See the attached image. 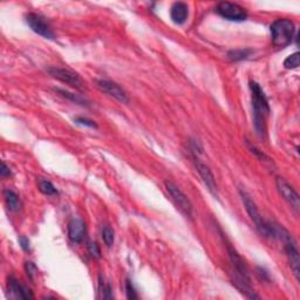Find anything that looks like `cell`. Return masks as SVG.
<instances>
[{
    "label": "cell",
    "mask_w": 300,
    "mask_h": 300,
    "mask_svg": "<svg viewBox=\"0 0 300 300\" xmlns=\"http://www.w3.org/2000/svg\"><path fill=\"white\" fill-rule=\"evenodd\" d=\"M251 97H252V108H254V124L259 136L265 134V120L267 115L270 114V106L267 97L264 90L260 88L257 82H250Z\"/></svg>",
    "instance_id": "obj_1"
},
{
    "label": "cell",
    "mask_w": 300,
    "mask_h": 300,
    "mask_svg": "<svg viewBox=\"0 0 300 300\" xmlns=\"http://www.w3.org/2000/svg\"><path fill=\"white\" fill-rule=\"evenodd\" d=\"M241 197L249 216H250L252 222L255 223V225L257 227L259 232L262 233L264 237H267V238L277 237V226L273 225V224H271L270 222H265V220L263 219V217L260 216V212L258 210L257 205H256L255 202L252 201L250 195L245 193V191H241Z\"/></svg>",
    "instance_id": "obj_2"
},
{
    "label": "cell",
    "mask_w": 300,
    "mask_h": 300,
    "mask_svg": "<svg viewBox=\"0 0 300 300\" xmlns=\"http://www.w3.org/2000/svg\"><path fill=\"white\" fill-rule=\"evenodd\" d=\"M295 27L288 19H278L271 25V37L276 47H286L293 40Z\"/></svg>",
    "instance_id": "obj_3"
},
{
    "label": "cell",
    "mask_w": 300,
    "mask_h": 300,
    "mask_svg": "<svg viewBox=\"0 0 300 300\" xmlns=\"http://www.w3.org/2000/svg\"><path fill=\"white\" fill-rule=\"evenodd\" d=\"M47 72H48V74L52 78L70 85L71 87H73V88H75L77 90L84 92V90L87 89V86H86V82L84 81V79L73 71L66 70V68L50 67L47 70Z\"/></svg>",
    "instance_id": "obj_4"
},
{
    "label": "cell",
    "mask_w": 300,
    "mask_h": 300,
    "mask_svg": "<svg viewBox=\"0 0 300 300\" xmlns=\"http://www.w3.org/2000/svg\"><path fill=\"white\" fill-rule=\"evenodd\" d=\"M164 186L168 194L170 195L172 202L177 205V208H178L186 216L193 217V204H191L189 198L184 195L183 191L181 190L176 184L170 182V181H165Z\"/></svg>",
    "instance_id": "obj_5"
},
{
    "label": "cell",
    "mask_w": 300,
    "mask_h": 300,
    "mask_svg": "<svg viewBox=\"0 0 300 300\" xmlns=\"http://www.w3.org/2000/svg\"><path fill=\"white\" fill-rule=\"evenodd\" d=\"M26 23L34 33L41 35V37L46 39H49V40L55 39V35H54V32L50 28L49 24L40 14L28 13L26 16Z\"/></svg>",
    "instance_id": "obj_6"
},
{
    "label": "cell",
    "mask_w": 300,
    "mask_h": 300,
    "mask_svg": "<svg viewBox=\"0 0 300 300\" xmlns=\"http://www.w3.org/2000/svg\"><path fill=\"white\" fill-rule=\"evenodd\" d=\"M216 12L224 19L231 21H244L248 18V13L243 7L233 3L223 2L217 5Z\"/></svg>",
    "instance_id": "obj_7"
},
{
    "label": "cell",
    "mask_w": 300,
    "mask_h": 300,
    "mask_svg": "<svg viewBox=\"0 0 300 300\" xmlns=\"http://www.w3.org/2000/svg\"><path fill=\"white\" fill-rule=\"evenodd\" d=\"M96 87L99 88L101 92L108 94V95L114 97L115 100L120 101L122 103H128L129 102V97L127 95V93L125 92L124 88H121L120 86L115 82L110 81V80H96Z\"/></svg>",
    "instance_id": "obj_8"
},
{
    "label": "cell",
    "mask_w": 300,
    "mask_h": 300,
    "mask_svg": "<svg viewBox=\"0 0 300 300\" xmlns=\"http://www.w3.org/2000/svg\"><path fill=\"white\" fill-rule=\"evenodd\" d=\"M277 188L284 200L298 212L300 208V201H299V195L297 194V191H295L293 188L286 182V181L281 178V177H278L277 178Z\"/></svg>",
    "instance_id": "obj_9"
},
{
    "label": "cell",
    "mask_w": 300,
    "mask_h": 300,
    "mask_svg": "<svg viewBox=\"0 0 300 300\" xmlns=\"http://www.w3.org/2000/svg\"><path fill=\"white\" fill-rule=\"evenodd\" d=\"M194 162H195V167H196V170L200 173V176L202 177V181H203L205 187L208 188V190L210 191L212 195H217V183L215 179V176L212 171L210 170V168L208 167L207 164L203 163L200 158H198L196 155H194Z\"/></svg>",
    "instance_id": "obj_10"
},
{
    "label": "cell",
    "mask_w": 300,
    "mask_h": 300,
    "mask_svg": "<svg viewBox=\"0 0 300 300\" xmlns=\"http://www.w3.org/2000/svg\"><path fill=\"white\" fill-rule=\"evenodd\" d=\"M7 288H9L11 297L17 299H33V294H32V291L30 288H28L26 285L21 283L20 280L16 279L14 277L9 278Z\"/></svg>",
    "instance_id": "obj_11"
},
{
    "label": "cell",
    "mask_w": 300,
    "mask_h": 300,
    "mask_svg": "<svg viewBox=\"0 0 300 300\" xmlns=\"http://www.w3.org/2000/svg\"><path fill=\"white\" fill-rule=\"evenodd\" d=\"M227 251H229V256H230L231 263H232V265L234 267V271H236L239 276L245 278L247 280L251 281L250 270H249L248 264L245 263V260L238 255V252L234 250L231 245H227Z\"/></svg>",
    "instance_id": "obj_12"
},
{
    "label": "cell",
    "mask_w": 300,
    "mask_h": 300,
    "mask_svg": "<svg viewBox=\"0 0 300 300\" xmlns=\"http://www.w3.org/2000/svg\"><path fill=\"white\" fill-rule=\"evenodd\" d=\"M86 234V224L80 218H72L68 223V237L73 243H81Z\"/></svg>",
    "instance_id": "obj_13"
},
{
    "label": "cell",
    "mask_w": 300,
    "mask_h": 300,
    "mask_svg": "<svg viewBox=\"0 0 300 300\" xmlns=\"http://www.w3.org/2000/svg\"><path fill=\"white\" fill-rule=\"evenodd\" d=\"M232 283L233 285H236V287L242 293L247 295L248 298L250 299H259V295L256 294V292L254 288L251 287L250 281L245 279L242 276H239L237 272H234L232 274Z\"/></svg>",
    "instance_id": "obj_14"
},
{
    "label": "cell",
    "mask_w": 300,
    "mask_h": 300,
    "mask_svg": "<svg viewBox=\"0 0 300 300\" xmlns=\"http://www.w3.org/2000/svg\"><path fill=\"white\" fill-rule=\"evenodd\" d=\"M188 6L184 3H175L171 6L170 17L175 24H183L188 19Z\"/></svg>",
    "instance_id": "obj_15"
},
{
    "label": "cell",
    "mask_w": 300,
    "mask_h": 300,
    "mask_svg": "<svg viewBox=\"0 0 300 300\" xmlns=\"http://www.w3.org/2000/svg\"><path fill=\"white\" fill-rule=\"evenodd\" d=\"M4 198H5L6 205L7 208L10 209V211L17 212L20 210L21 207H23V203H21L19 196H18L13 190H10V189L4 190Z\"/></svg>",
    "instance_id": "obj_16"
},
{
    "label": "cell",
    "mask_w": 300,
    "mask_h": 300,
    "mask_svg": "<svg viewBox=\"0 0 300 300\" xmlns=\"http://www.w3.org/2000/svg\"><path fill=\"white\" fill-rule=\"evenodd\" d=\"M55 90L60 94L61 96H64L65 99L72 101V102H74L77 104H80V106H86V107L89 106L88 100H87L86 97L82 96L81 94L71 93V92H67V90H65V89H55Z\"/></svg>",
    "instance_id": "obj_17"
},
{
    "label": "cell",
    "mask_w": 300,
    "mask_h": 300,
    "mask_svg": "<svg viewBox=\"0 0 300 300\" xmlns=\"http://www.w3.org/2000/svg\"><path fill=\"white\" fill-rule=\"evenodd\" d=\"M38 188L40 190V193L43 195H47V196H54V195H57L56 188L53 186V183L48 179H39L38 181Z\"/></svg>",
    "instance_id": "obj_18"
},
{
    "label": "cell",
    "mask_w": 300,
    "mask_h": 300,
    "mask_svg": "<svg viewBox=\"0 0 300 300\" xmlns=\"http://www.w3.org/2000/svg\"><path fill=\"white\" fill-rule=\"evenodd\" d=\"M252 53L251 49H234L227 54V57L232 61H242L248 59Z\"/></svg>",
    "instance_id": "obj_19"
},
{
    "label": "cell",
    "mask_w": 300,
    "mask_h": 300,
    "mask_svg": "<svg viewBox=\"0 0 300 300\" xmlns=\"http://www.w3.org/2000/svg\"><path fill=\"white\" fill-rule=\"evenodd\" d=\"M101 234H102V239L104 242V244H106V247H108V248L113 247L114 241H115L113 229H111L110 226L104 225L102 227V232H101Z\"/></svg>",
    "instance_id": "obj_20"
},
{
    "label": "cell",
    "mask_w": 300,
    "mask_h": 300,
    "mask_svg": "<svg viewBox=\"0 0 300 300\" xmlns=\"http://www.w3.org/2000/svg\"><path fill=\"white\" fill-rule=\"evenodd\" d=\"M99 290L101 292V294H102L103 299H111V298H113V291H111V286L102 279V277H100Z\"/></svg>",
    "instance_id": "obj_21"
},
{
    "label": "cell",
    "mask_w": 300,
    "mask_h": 300,
    "mask_svg": "<svg viewBox=\"0 0 300 300\" xmlns=\"http://www.w3.org/2000/svg\"><path fill=\"white\" fill-rule=\"evenodd\" d=\"M284 67L287 70H294V68L299 67V53L295 52L291 54L290 56H287L284 61Z\"/></svg>",
    "instance_id": "obj_22"
},
{
    "label": "cell",
    "mask_w": 300,
    "mask_h": 300,
    "mask_svg": "<svg viewBox=\"0 0 300 300\" xmlns=\"http://www.w3.org/2000/svg\"><path fill=\"white\" fill-rule=\"evenodd\" d=\"M88 252L93 258H100L101 257V250L95 242H88Z\"/></svg>",
    "instance_id": "obj_23"
},
{
    "label": "cell",
    "mask_w": 300,
    "mask_h": 300,
    "mask_svg": "<svg viewBox=\"0 0 300 300\" xmlns=\"http://www.w3.org/2000/svg\"><path fill=\"white\" fill-rule=\"evenodd\" d=\"M25 270H26V273H27L28 278H30L31 280H34L35 274L38 273L37 266H35L32 262H26V264H25Z\"/></svg>",
    "instance_id": "obj_24"
},
{
    "label": "cell",
    "mask_w": 300,
    "mask_h": 300,
    "mask_svg": "<svg viewBox=\"0 0 300 300\" xmlns=\"http://www.w3.org/2000/svg\"><path fill=\"white\" fill-rule=\"evenodd\" d=\"M126 293H127V298L128 299H137L139 298V295H137L135 288H134V285L132 284V281L129 279L126 280Z\"/></svg>",
    "instance_id": "obj_25"
},
{
    "label": "cell",
    "mask_w": 300,
    "mask_h": 300,
    "mask_svg": "<svg viewBox=\"0 0 300 300\" xmlns=\"http://www.w3.org/2000/svg\"><path fill=\"white\" fill-rule=\"evenodd\" d=\"M75 122H77L78 125H81V126H86V127H90V128H97L96 124L92 120H88V118H84V117H78L75 118Z\"/></svg>",
    "instance_id": "obj_26"
},
{
    "label": "cell",
    "mask_w": 300,
    "mask_h": 300,
    "mask_svg": "<svg viewBox=\"0 0 300 300\" xmlns=\"http://www.w3.org/2000/svg\"><path fill=\"white\" fill-rule=\"evenodd\" d=\"M0 176H2V178H7V177L12 176V172H11L10 167L5 163V162H3V164H2V169H0Z\"/></svg>",
    "instance_id": "obj_27"
},
{
    "label": "cell",
    "mask_w": 300,
    "mask_h": 300,
    "mask_svg": "<svg viewBox=\"0 0 300 300\" xmlns=\"http://www.w3.org/2000/svg\"><path fill=\"white\" fill-rule=\"evenodd\" d=\"M19 243H20V247L23 248L24 251L26 252H30L31 251V245H30V241H28L27 237H20L19 238Z\"/></svg>",
    "instance_id": "obj_28"
},
{
    "label": "cell",
    "mask_w": 300,
    "mask_h": 300,
    "mask_svg": "<svg viewBox=\"0 0 300 300\" xmlns=\"http://www.w3.org/2000/svg\"><path fill=\"white\" fill-rule=\"evenodd\" d=\"M248 147H249V149L251 150V153H252V154H255V155H257V156H258L259 158H265V157H266L265 155H264V154L262 153V151L258 150L257 148H256L255 146H252V144H250L249 142H248Z\"/></svg>",
    "instance_id": "obj_29"
}]
</instances>
